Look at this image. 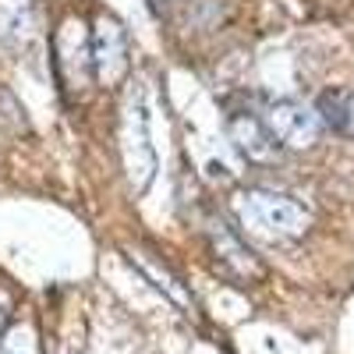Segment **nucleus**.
Returning <instances> with one entry per match:
<instances>
[{"label": "nucleus", "mask_w": 354, "mask_h": 354, "mask_svg": "<svg viewBox=\"0 0 354 354\" xmlns=\"http://www.w3.org/2000/svg\"><path fill=\"white\" fill-rule=\"evenodd\" d=\"M234 209H238V220L245 223V230L259 234V238H294L308 223V213L298 202L273 192H245L238 195Z\"/></svg>", "instance_id": "1"}, {"label": "nucleus", "mask_w": 354, "mask_h": 354, "mask_svg": "<svg viewBox=\"0 0 354 354\" xmlns=\"http://www.w3.org/2000/svg\"><path fill=\"white\" fill-rule=\"evenodd\" d=\"M262 121L273 131V138L280 145H290V149H305V145H312L322 131L319 110H308L301 103H277V106H270V113H266Z\"/></svg>", "instance_id": "2"}, {"label": "nucleus", "mask_w": 354, "mask_h": 354, "mask_svg": "<svg viewBox=\"0 0 354 354\" xmlns=\"http://www.w3.org/2000/svg\"><path fill=\"white\" fill-rule=\"evenodd\" d=\"M227 131H230V142L248 163H270L280 156V142L273 138V131L266 128L262 117H252V113H234L227 121Z\"/></svg>", "instance_id": "3"}, {"label": "nucleus", "mask_w": 354, "mask_h": 354, "mask_svg": "<svg viewBox=\"0 0 354 354\" xmlns=\"http://www.w3.org/2000/svg\"><path fill=\"white\" fill-rule=\"evenodd\" d=\"M213 252H216V262H220V270L234 277V262H238V277H259L262 273V266L252 259V252L241 245L238 234H230L227 227H213Z\"/></svg>", "instance_id": "4"}, {"label": "nucleus", "mask_w": 354, "mask_h": 354, "mask_svg": "<svg viewBox=\"0 0 354 354\" xmlns=\"http://www.w3.org/2000/svg\"><path fill=\"white\" fill-rule=\"evenodd\" d=\"M319 117L322 124H330L333 131H344V135H354V93H326L319 100Z\"/></svg>", "instance_id": "5"}]
</instances>
